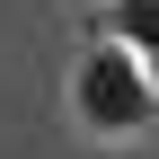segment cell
Returning <instances> with one entry per match:
<instances>
[{
  "label": "cell",
  "mask_w": 159,
  "mask_h": 159,
  "mask_svg": "<svg viewBox=\"0 0 159 159\" xmlns=\"http://www.w3.org/2000/svg\"><path fill=\"white\" fill-rule=\"evenodd\" d=\"M159 115V89H150V62L133 44H97L89 62H80V124L89 133H142Z\"/></svg>",
  "instance_id": "1"
},
{
  "label": "cell",
  "mask_w": 159,
  "mask_h": 159,
  "mask_svg": "<svg viewBox=\"0 0 159 159\" xmlns=\"http://www.w3.org/2000/svg\"><path fill=\"white\" fill-rule=\"evenodd\" d=\"M106 35L133 44L142 62H159V0H115V9H106Z\"/></svg>",
  "instance_id": "2"
}]
</instances>
